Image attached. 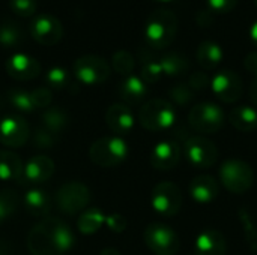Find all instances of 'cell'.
I'll return each mask as SVG.
<instances>
[{"label":"cell","mask_w":257,"mask_h":255,"mask_svg":"<svg viewBox=\"0 0 257 255\" xmlns=\"http://www.w3.org/2000/svg\"><path fill=\"white\" fill-rule=\"evenodd\" d=\"M194 251L196 255H226L227 243L223 233L214 228H208L200 231L196 237Z\"/></svg>","instance_id":"d6986e66"},{"label":"cell","mask_w":257,"mask_h":255,"mask_svg":"<svg viewBox=\"0 0 257 255\" xmlns=\"http://www.w3.org/2000/svg\"><path fill=\"white\" fill-rule=\"evenodd\" d=\"M220 179L223 186L236 195L245 194L254 183V171L242 159L230 158L221 164L220 168Z\"/></svg>","instance_id":"5b68a950"},{"label":"cell","mask_w":257,"mask_h":255,"mask_svg":"<svg viewBox=\"0 0 257 255\" xmlns=\"http://www.w3.org/2000/svg\"><path fill=\"white\" fill-rule=\"evenodd\" d=\"M8 101L20 113L29 114L33 110H36L30 92L29 90H24V89H11L8 92Z\"/></svg>","instance_id":"1f68e13d"},{"label":"cell","mask_w":257,"mask_h":255,"mask_svg":"<svg viewBox=\"0 0 257 255\" xmlns=\"http://www.w3.org/2000/svg\"><path fill=\"white\" fill-rule=\"evenodd\" d=\"M184 153L187 161L196 168H209L215 165L218 159L217 146L209 138L202 135H193L187 138Z\"/></svg>","instance_id":"8fae6325"},{"label":"cell","mask_w":257,"mask_h":255,"mask_svg":"<svg viewBox=\"0 0 257 255\" xmlns=\"http://www.w3.org/2000/svg\"><path fill=\"white\" fill-rule=\"evenodd\" d=\"M179 159H181V147L176 141L172 140L158 141L149 153L151 165L160 171L173 170L178 165Z\"/></svg>","instance_id":"e0dca14e"},{"label":"cell","mask_w":257,"mask_h":255,"mask_svg":"<svg viewBox=\"0 0 257 255\" xmlns=\"http://www.w3.org/2000/svg\"><path fill=\"white\" fill-rule=\"evenodd\" d=\"M190 197L199 203V204H209L212 203L220 192L218 188V182L212 177V176H197L190 182V188H188Z\"/></svg>","instance_id":"ffe728a7"},{"label":"cell","mask_w":257,"mask_h":255,"mask_svg":"<svg viewBox=\"0 0 257 255\" xmlns=\"http://www.w3.org/2000/svg\"><path fill=\"white\" fill-rule=\"evenodd\" d=\"M188 86L193 89V92H200L205 90L208 86H211V78L205 74V72H194L190 80H188Z\"/></svg>","instance_id":"60d3db41"},{"label":"cell","mask_w":257,"mask_h":255,"mask_svg":"<svg viewBox=\"0 0 257 255\" xmlns=\"http://www.w3.org/2000/svg\"><path fill=\"white\" fill-rule=\"evenodd\" d=\"M99 255H120V254H119V251H116L114 248H105V249H102V251H101V254Z\"/></svg>","instance_id":"7dc6e473"},{"label":"cell","mask_w":257,"mask_h":255,"mask_svg":"<svg viewBox=\"0 0 257 255\" xmlns=\"http://www.w3.org/2000/svg\"><path fill=\"white\" fill-rule=\"evenodd\" d=\"M18 194L14 189L0 191V225L8 221L18 207Z\"/></svg>","instance_id":"836d02e7"},{"label":"cell","mask_w":257,"mask_h":255,"mask_svg":"<svg viewBox=\"0 0 257 255\" xmlns=\"http://www.w3.org/2000/svg\"><path fill=\"white\" fill-rule=\"evenodd\" d=\"M214 12L212 11H209L208 8L206 9H202V11H199V14L196 15V23L199 24V26H202V27H208V26H211L212 23H214V15H212Z\"/></svg>","instance_id":"7bdbcfd3"},{"label":"cell","mask_w":257,"mask_h":255,"mask_svg":"<svg viewBox=\"0 0 257 255\" xmlns=\"http://www.w3.org/2000/svg\"><path fill=\"white\" fill-rule=\"evenodd\" d=\"M254 2V5H256V8H257V0H253Z\"/></svg>","instance_id":"681fc988"},{"label":"cell","mask_w":257,"mask_h":255,"mask_svg":"<svg viewBox=\"0 0 257 255\" xmlns=\"http://www.w3.org/2000/svg\"><path fill=\"white\" fill-rule=\"evenodd\" d=\"M178 17L173 11L161 8L154 11L145 24V39L154 50L167 48L176 38Z\"/></svg>","instance_id":"7a4b0ae2"},{"label":"cell","mask_w":257,"mask_h":255,"mask_svg":"<svg viewBox=\"0 0 257 255\" xmlns=\"http://www.w3.org/2000/svg\"><path fill=\"white\" fill-rule=\"evenodd\" d=\"M23 204L26 212L33 218H44L51 210V200L50 195L39 188L29 189L23 197Z\"/></svg>","instance_id":"7402d4cb"},{"label":"cell","mask_w":257,"mask_h":255,"mask_svg":"<svg viewBox=\"0 0 257 255\" xmlns=\"http://www.w3.org/2000/svg\"><path fill=\"white\" fill-rule=\"evenodd\" d=\"M26 41V33L21 24L15 20L5 18L0 21V45L3 48H18Z\"/></svg>","instance_id":"cb8c5ba5"},{"label":"cell","mask_w":257,"mask_h":255,"mask_svg":"<svg viewBox=\"0 0 257 255\" xmlns=\"http://www.w3.org/2000/svg\"><path fill=\"white\" fill-rule=\"evenodd\" d=\"M54 162L44 155L32 156L24 165L18 183L21 185H41L54 174Z\"/></svg>","instance_id":"9a60e30c"},{"label":"cell","mask_w":257,"mask_h":255,"mask_svg":"<svg viewBox=\"0 0 257 255\" xmlns=\"http://www.w3.org/2000/svg\"><path fill=\"white\" fill-rule=\"evenodd\" d=\"M105 218H107V215L101 209L89 207L80 213V216L77 219V227H78L80 233H83V234H95L96 231L101 230L102 225H105Z\"/></svg>","instance_id":"4316f807"},{"label":"cell","mask_w":257,"mask_h":255,"mask_svg":"<svg viewBox=\"0 0 257 255\" xmlns=\"http://www.w3.org/2000/svg\"><path fill=\"white\" fill-rule=\"evenodd\" d=\"M5 69L17 81H30L41 74V63L26 53H14L6 59Z\"/></svg>","instance_id":"2e32d148"},{"label":"cell","mask_w":257,"mask_h":255,"mask_svg":"<svg viewBox=\"0 0 257 255\" xmlns=\"http://www.w3.org/2000/svg\"><path fill=\"white\" fill-rule=\"evenodd\" d=\"M59 141V135L48 131L47 128H44L42 125L39 128H36L33 137H32V143H33V147L39 149V150H44V149H51L57 144Z\"/></svg>","instance_id":"d590c367"},{"label":"cell","mask_w":257,"mask_h":255,"mask_svg":"<svg viewBox=\"0 0 257 255\" xmlns=\"http://www.w3.org/2000/svg\"><path fill=\"white\" fill-rule=\"evenodd\" d=\"M74 242L71 228L57 218H45L33 225L27 234L30 255H65L72 249Z\"/></svg>","instance_id":"6da1fadb"},{"label":"cell","mask_w":257,"mask_h":255,"mask_svg":"<svg viewBox=\"0 0 257 255\" xmlns=\"http://www.w3.org/2000/svg\"><path fill=\"white\" fill-rule=\"evenodd\" d=\"M92 200L90 189L81 182H66L56 192V206L65 215H77L87 209Z\"/></svg>","instance_id":"52a82bcc"},{"label":"cell","mask_w":257,"mask_h":255,"mask_svg":"<svg viewBox=\"0 0 257 255\" xmlns=\"http://www.w3.org/2000/svg\"><path fill=\"white\" fill-rule=\"evenodd\" d=\"M30 95H32L35 107L39 110L48 108L50 104L53 102V92L50 87H36V89L30 90Z\"/></svg>","instance_id":"f35d334b"},{"label":"cell","mask_w":257,"mask_h":255,"mask_svg":"<svg viewBox=\"0 0 257 255\" xmlns=\"http://www.w3.org/2000/svg\"><path fill=\"white\" fill-rule=\"evenodd\" d=\"M239 0H206V6L209 11L217 14H229L236 9Z\"/></svg>","instance_id":"ab89813d"},{"label":"cell","mask_w":257,"mask_h":255,"mask_svg":"<svg viewBox=\"0 0 257 255\" xmlns=\"http://www.w3.org/2000/svg\"><path fill=\"white\" fill-rule=\"evenodd\" d=\"M163 74L166 77H181L184 75L188 68H190V62L185 57V54L179 53V51H170L163 54L161 57H158Z\"/></svg>","instance_id":"484cf974"},{"label":"cell","mask_w":257,"mask_h":255,"mask_svg":"<svg viewBox=\"0 0 257 255\" xmlns=\"http://www.w3.org/2000/svg\"><path fill=\"white\" fill-rule=\"evenodd\" d=\"M151 206L161 216L172 218L178 215L182 206L181 189L172 182H160L151 192Z\"/></svg>","instance_id":"9c48e42d"},{"label":"cell","mask_w":257,"mask_h":255,"mask_svg":"<svg viewBox=\"0 0 257 255\" xmlns=\"http://www.w3.org/2000/svg\"><path fill=\"white\" fill-rule=\"evenodd\" d=\"M32 38L41 45H56L63 36L62 21L51 14L36 15L29 26Z\"/></svg>","instance_id":"7c38bea8"},{"label":"cell","mask_w":257,"mask_h":255,"mask_svg":"<svg viewBox=\"0 0 257 255\" xmlns=\"http://www.w3.org/2000/svg\"><path fill=\"white\" fill-rule=\"evenodd\" d=\"M128 143L119 135H108L96 140L89 149L90 161L102 168H113L128 158Z\"/></svg>","instance_id":"3957f363"},{"label":"cell","mask_w":257,"mask_h":255,"mask_svg":"<svg viewBox=\"0 0 257 255\" xmlns=\"http://www.w3.org/2000/svg\"><path fill=\"white\" fill-rule=\"evenodd\" d=\"M196 57H197L199 65L203 69L211 71V69H215L223 62L224 51H223V47L218 42L206 39V41L199 44L197 51H196Z\"/></svg>","instance_id":"603a6c76"},{"label":"cell","mask_w":257,"mask_h":255,"mask_svg":"<svg viewBox=\"0 0 257 255\" xmlns=\"http://www.w3.org/2000/svg\"><path fill=\"white\" fill-rule=\"evenodd\" d=\"M229 120L233 128L241 132H253L257 129V110L254 107L242 105L230 111Z\"/></svg>","instance_id":"d4e9b609"},{"label":"cell","mask_w":257,"mask_h":255,"mask_svg":"<svg viewBox=\"0 0 257 255\" xmlns=\"http://www.w3.org/2000/svg\"><path fill=\"white\" fill-rule=\"evenodd\" d=\"M105 123L114 135H126L133 131L136 119L133 111L125 104H113L105 111Z\"/></svg>","instance_id":"ac0fdd59"},{"label":"cell","mask_w":257,"mask_h":255,"mask_svg":"<svg viewBox=\"0 0 257 255\" xmlns=\"http://www.w3.org/2000/svg\"><path fill=\"white\" fill-rule=\"evenodd\" d=\"M111 66L98 54H84L74 60L72 75L84 86H98L108 80Z\"/></svg>","instance_id":"8992f818"},{"label":"cell","mask_w":257,"mask_h":255,"mask_svg":"<svg viewBox=\"0 0 257 255\" xmlns=\"http://www.w3.org/2000/svg\"><path fill=\"white\" fill-rule=\"evenodd\" d=\"M9 8L11 11L23 18L35 15L38 9V2L36 0H9Z\"/></svg>","instance_id":"74e56055"},{"label":"cell","mask_w":257,"mask_h":255,"mask_svg":"<svg viewBox=\"0 0 257 255\" xmlns=\"http://www.w3.org/2000/svg\"><path fill=\"white\" fill-rule=\"evenodd\" d=\"M119 96L125 102V105H137L142 104L148 96V84L139 75H128L119 84Z\"/></svg>","instance_id":"44dd1931"},{"label":"cell","mask_w":257,"mask_h":255,"mask_svg":"<svg viewBox=\"0 0 257 255\" xmlns=\"http://www.w3.org/2000/svg\"><path fill=\"white\" fill-rule=\"evenodd\" d=\"M30 137L29 123L18 114H8L0 119V143L18 149L23 147Z\"/></svg>","instance_id":"5bb4252c"},{"label":"cell","mask_w":257,"mask_h":255,"mask_svg":"<svg viewBox=\"0 0 257 255\" xmlns=\"http://www.w3.org/2000/svg\"><path fill=\"white\" fill-rule=\"evenodd\" d=\"M136 66L134 56L126 50H117L111 56V68L122 77H128L133 74Z\"/></svg>","instance_id":"d6a6232c"},{"label":"cell","mask_w":257,"mask_h":255,"mask_svg":"<svg viewBox=\"0 0 257 255\" xmlns=\"http://www.w3.org/2000/svg\"><path fill=\"white\" fill-rule=\"evenodd\" d=\"M212 93L223 102L232 104L239 101L242 95V80L241 77L230 69H221L211 78Z\"/></svg>","instance_id":"4fadbf2b"},{"label":"cell","mask_w":257,"mask_h":255,"mask_svg":"<svg viewBox=\"0 0 257 255\" xmlns=\"http://www.w3.org/2000/svg\"><path fill=\"white\" fill-rule=\"evenodd\" d=\"M250 98H251L253 104L257 105V74H254V78H253L251 86H250Z\"/></svg>","instance_id":"f6af8a7d"},{"label":"cell","mask_w":257,"mask_h":255,"mask_svg":"<svg viewBox=\"0 0 257 255\" xmlns=\"http://www.w3.org/2000/svg\"><path fill=\"white\" fill-rule=\"evenodd\" d=\"M176 122V111L173 105L161 98L149 99L139 111V123L152 132L170 129Z\"/></svg>","instance_id":"277c9868"},{"label":"cell","mask_w":257,"mask_h":255,"mask_svg":"<svg viewBox=\"0 0 257 255\" xmlns=\"http://www.w3.org/2000/svg\"><path fill=\"white\" fill-rule=\"evenodd\" d=\"M68 120H69L68 113L60 107H48L41 116L42 126L57 135L62 134V131L66 128Z\"/></svg>","instance_id":"f546056e"},{"label":"cell","mask_w":257,"mask_h":255,"mask_svg":"<svg viewBox=\"0 0 257 255\" xmlns=\"http://www.w3.org/2000/svg\"><path fill=\"white\" fill-rule=\"evenodd\" d=\"M157 2H160V3H170L172 0H157Z\"/></svg>","instance_id":"c3c4849f"},{"label":"cell","mask_w":257,"mask_h":255,"mask_svg":"<svg viewBox=\"0 0 257 255\" xmlns=\"http://www.w3.org/2000/svg\"><path fill=\"white\" fill-rule=\"evenodd\" d=\"M143 239L148 248L155 255H175L181 242L176 231L164 224H151L146 227Z\"/></svg>","instance_id":"30bf717a"},{"label":"cell","mask_w":257,"mask_h":255,"mask_svg":"<svg viewBox=\"0 0 257 255\" xmlns=\"http://www.w3.org/2000/svg\"><path fill=\"white\" fill-rule=\"evenodd\" d=\"M45 83L51 90H71L75 86L72 74L63 66H51L45 74Z\"/></svg>","instance_id":"f1b7e54d"},{"label":"cell","mask_w":257,"mask_h":255,"mask_svg":"<svg viewBox=\"0 0 257 255\" xmlns=\"http://www.w3.org/2000/svg\"><path fill=\"white\" fill-rule=\"evenodd\" d=\"M244 66L251 74H257V51H251L247 54V57L244 60Z\"/></svg>","instance_id":"ee69618b"},{"label":"cell","mask_w":257,"mask_h":255,"mask_svg":"<svg viewBox=\"0 0 257 255\" xmlns=\"http://www.w3.org/2000/svg\"><path fill=\"white\" fill-rule=\"evenodd\" d=\"M23 165L24 164L17 153L9 150H0V180L18 182L23 171Z\"/></svg>","instance_id":"83f0119b"},{"label":"cell","mask_w":257,"mask_h":255,"mask_svg":"<svg viewBox=\"0 0 257 255\" xmlns=\"http://www.w3.org/2000/svg\"><path fill=\"white\" fill-rule=\"evenodd\" d=\"M238 218L244 231L245 243L251 252L257 254V221L256 218L251 215V212L245 207H241L238 210Z\"/></svg>","instance_id":"4dcf8cb0"},{"label":"cell","mask_w":257,"mask_h":255,"mask_svg":"<svg viewBox=\"0 0 257 255\" xmlns=\"http://www.w3.org/2000/svg\"><path fill=\"white\" fill-rule=\"evenodd\" d=\"M190 125L202 134H215L224 126V111L215 102H199L190 110Z\"/></svg>","instance_id":"ba28073f"},{"label":"cell","mask_w":257,"mask_h":255,"mask_svg":"<svg viewBox=\"0 0 257 255\" xmlns=\"http://www.w3.org/2000/svg\"><path fill=\"white\" fill-rule=\"evenodd\" d=\"M250 39H251V42L257 47V21H254L251 24V27H250Z\"/></svg>","instance_id":"bcb514c9"},{"label":"cell","mask_w":257,"mask_h":255,"mask_svg":"<svg viewBox=\"0 0 257 255\" xmlns=\"http://www.w3.org/2000/svg\"><path fill=\"white\" fill-rule=\"evenodd\" d=\"M167 93H169V98L178 105H187L188 102L193 101V96H194V92L188 86V83H178L172 86Z\"/></svg>","instance_id":"8d00e7d4"},{"label":"cell","mask_w":257,"mask_h":255,"mask_svg":"<svg viewBox=\"0 0 257 255\" xmlns=\"http://www.w3.org/2000/svg\"><path fill=\"white\" fill-rule=\"evenodd\" d=\"M142 60H143L142 74H140L142 80L146 84H154V83L160 81L161 77L164 75L161 65H160V60L155 57H146V56H142Z\"/></svg>","instance_id":"e575fe53"},{"label":"cell","mask_w":257,"mask_h":255,"mask_svg":"<svg viewBox=\"0 0 257 255\" xmlns=\"http://www.w3.org/2000/svg\"><path fill=\"white\" fill-rule=\"evenodd\" d=\"M105 225H107L113 233H122V231L126 230L128 222H126V219H125L122 215H119V213H111V215H107V218H105Z\"/></svg>","instance_id":"b9f144b4"}]
</instances>
